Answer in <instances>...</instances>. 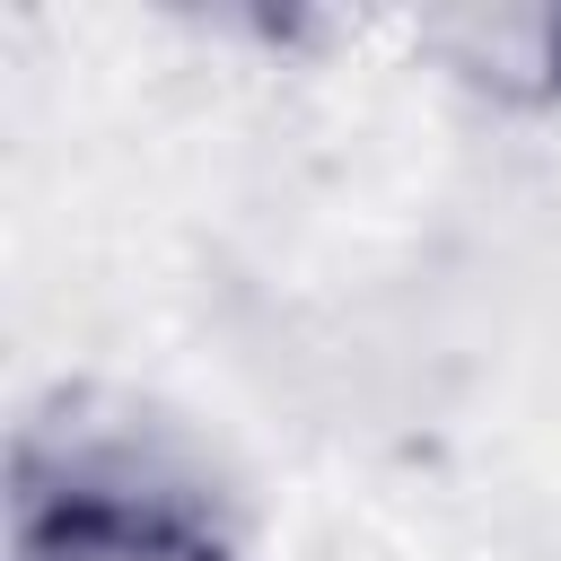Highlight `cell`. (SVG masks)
Returning a JSON list of instances; mask_svg holds the SVG:
<instances>
[{"mask_svg": "<svg viewBox=\"0 0 561 561\" xmlns=\"http://www.w3.org/2000/svg\"><path fill=\"white\" fill-rule=\"evenodd\" d=\"M237 500L175 421L88 386L18 421L9 561H237Z\"/></svg>", "mask_w": 561, "mask_h": 561, "instance_id": "obj_1", "label": "cell"}, {"mask_svg": "<svg viewBox=\"0 0 561 561\" xmlns=\"http://www.w3.org/2000/svg\"><path fill=\"white\" fill-rule=\"evenodd\" d=\"M438 44H456V70L491 96L543 105L561 96V9H517V18H447Z\"/></svg>", "mask_w": 561, "mask_h": 561, "instance_id": "obj_2", "label": "cell"}]
</instances>
